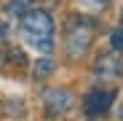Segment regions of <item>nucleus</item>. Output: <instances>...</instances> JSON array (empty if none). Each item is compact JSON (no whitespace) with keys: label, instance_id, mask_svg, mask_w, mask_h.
Returning a JSON list of instances; mask_svg holds the SVG:
<instances>
[{"label":"nucleus","instance_id":"nucleus-1","mask_svg":"<svg viewBox=\"0 0 123 121\" xmlns=\"http://www.w3.org/2000/svg\"><path fill=\"white\" fill-rule=\"evenodd\" d=\"M22 32H24V38L37 51L48 54L54 49V40H51V35H54V19H51L48 11H43V8L27 11L22 16Z\"/></svg>","mask_w":123,"mask_h":121},{"label":"nucleus","instance_id":"nucleus-2","mask_svg":"<svg viewBox=\"0 0 123 121\" xmlns=\"http://www.w3.org/2000/svg\"><path fill=\"white\" fill-rule=\"evenodd\" d=\"M91 46V24L83 19H72V24L67 27V54L72 59L83 57Z\"/></svg>","mask_w":123,"mask_h":121},{"label":"nucleus","instance_id":"nucleus-3","mask_svg":"<svg viewBox=\"0 0 123 121\" xmlns=\"http://www.w3.org/2000/svg\"><path fill=\"white\" fill-rule=\"evenodd\" d=\"M112 100H115V92L112 89H94L83 100V110H86L88 118H99V116H105L110 110Z\"/></svg>","mask_w":123,"mask_h":121},{"label":"nucleus","instance_id":"nucleus-4","mask_svg":"<svg viewBox=\"0 0 123 121\" xmlns=\"http://www.w3.org/2000/svg\"><path fill=\"white\" fill-rule=\"evenodd\" d=\"M72 105V94L67 89H46L43 92V108L48 116H62Z\"/></svg>","mask_w":123,"mask_h":121},{"label":"nucleus","instance_id":"nucleus-5","mask_svg":"<svg viewBox=\"0 0 123 121\" xmlns=\"http://www.w3.org/2000/svg\"><path fill=\"white\" fill-rule=\"evenodd\" d=\"M123 73V62L115 57V54H102L99 59H96V75H102V78H115V75H120Z\"/></svg>","mask_w":123,"mask_h":121},{"label":"nucleus","instance_id":"nucleus-6","mask_svg":"<svg viewBox=\"0 0 123 121\" xmlns=\"http://www.w3.org/2000/svg\"><path fill=\"white\" fill-rule=\"evenodd\" d=\"M27 11H32V0H8L6 3L8 16H24Z\"/></svg>","mask_w":123,"mask_h":121},{"label":"nucleus","instance_id":"nucleus-7","mask_svg":"<svg viewBox=\"0 0 123 121\" xmlns=\"http://www.w3.org/2000/svg\"><path fill=\"white\" fill-rule=\"evenodd\" d=\"M35 78H48L51 73H54V62L51 59H37V65H35Z\"/></svg>","mask_w":123,"mask_h":121},{"label":"nucleus","instance_id":"nucleus-8","mask_svg":"<svg viewBox=\"0 0 123 121\" xmlns=\"http://www.w3.org/2000/svg\"><path fill=\"white\" fill-rule=\"evenodd\" d=\"M110 43H112V49H115V51H123V27H115V30H112Z\"/></svg>","mask_w":123,"mask_h":121}]
</instances>
